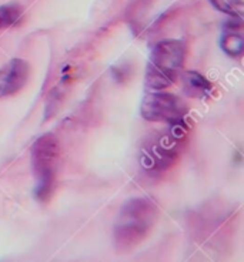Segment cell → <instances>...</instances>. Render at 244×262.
Listing matches in <instances>:
<instances>
[{"label": "cell", "mask_w": 244, "mask_h": 262, "mask_svg": "<svg viewBox=\"0 0 244 262\" xmlns=\"http://www.w3.org/2000/svg\"><path fill=\"white\" fill-rule=\"evenodd\" d=\"M189 128L185 123L170 124L167 130L156 131L145 141L140 165L149 176H161L177 164L187 144Z\"/></svg>", "instance_id": "6da1fadb"}, {"label": "cell", "mask_w": 244, "mask_h": 262, "mask_svg": "<svg viewBox=\"0 0 244 262\" xmlns=\"http://www.w3.org/2000/svg\"><path fill=\"white\" fill-rule=\"evenodd\" d=\"M158 207L150 198H133L123 205L114 227V245L129 252L145 241L157 221Z\"/></svg>", "instance_id": "7a4b0ae2"}, {"label": "cell", "mask_w": 244, "mask_h": 262, "mask_svg": "<svg viewBox=\"0 0 244 262\" xmlns=\"http://www.w3.org/2000/svg\"><path fill=\"white\" fill-rule=\"evenodd\" d=\"M187 49L181 40L158 41L146 69V85L150 90H165L176 84L185 67Z\"/></svg>", "instance_id": "3957f363"}, {"label": "cell", "mask_w": 244, "mask_h": 262, "mask_svg": "<svg viewBox=\"0 0 244 262\" xmlns=\"http://www.w3.org/2000/svg\"><path fill=\"white\" fill-rule=\"evenodd\" d=\"M30 161L34 177V195L40 203H49L52 198L60 164V141L53 133L40 136L32 145Z\"/></svg>", "instance_id": "277c9868"}, {"label": "cell", "mask_w": 244, "mask_h": 262, "mask_svg": "<svg viewBox=\"0 0 244 262\" xmlns=\"http://www.w3.org/2000/svg\"><path fill=\"white\" fill-rule=\"evenodd\" d=\"M141 117L152 123H167L177 124L185 121L186 114L189 113V105L185 100L173 93L165 90H153L147 93L140 105Z\"/></svg>", "instance_id": "5b68a950"}, {"label": "cell", "mask_w": 244, "mask_h": 262, "mask_svg": "<svg viewBox=\"0 0 244 262\" xmlns=\"http://www.w3.org/2000/svg\"><path fill=\"white\" fill-rule=\"evenodd\" d=\"M30 64L23 59H12L0 67V100L17 94L26 85Z\"/></svg>", "instance_id": "8992f818"}, {"label": "cell", "mask_w": 244, "mask_h": 262, "mask_svg": "<svg viewBox=\"0 0 244 262\" xmlns=\"http://www.w3.org/2000/svg\"><path fill=\"white\" fill-rule=\"evenodd\" d=\"M183 85L185 93L189 97L201 98L206 97L211 92L213 85L203 74L197 72H187L183 74Z\"/></svg>", "instance_id": "52a82bcc"}, {"label": "cell", "mask_w": 244, "mask_h": 262, "mask_svg": "<svg viewBox=\"0 0 244 262\" xmlns=\"http://www.w3.org/2000/svg\"><path fill=\"white\" fill-rule=\"evenodd\" d=\"M221 49L230 57L241 56L244 50L243 36L238 33V30H233V29L229 30V32H226L223 39H221Z\"/></svg>", "instance_id": "ba28073f"}, {"label": "cell", "mask_w": 244, "mask_h": 262, "mask_svg": "<svg viewBox=\"0 0 244 262\" xmlns=\"http://www.w3.org/2000/svg\"><path fill=\"white\" fill-rule=\"evenodd\" d=\"M22 17V9L16 5L0 6V30L14 25Z\"/></svg>", "instance_id": "9c48e42d"}, {"label": "cell", "mask_w": 244, "mask_h": 262, "mask_svg": "<svg viewBox=\"0 0 244 262\" xmlns=\"http://www.w3.org/2000/svg\"><path fill=\"white\" fill-rule=\"evenodd\" d=\"M210 3L217 9L218 12L226 13L231 17H240L241 16V0H210Z\"/></svg>", "instance_id": "30bf717a"}]
</instances>
